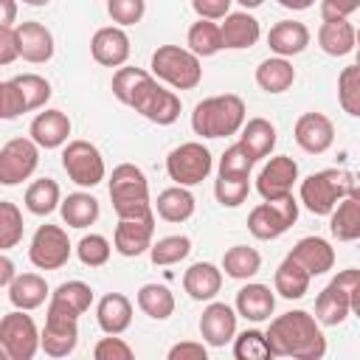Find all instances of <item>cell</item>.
Wrapping results in <instances>:
<instances>
[{
	"mask_svg": "<svg viewBox=\"0 0 360 360\" xmlns=\"http://www.w3.org/2000/svg\"><path fill=\"white\" fill-rule=\"evenodd\" d=\"M329 231L338 242H354L360 239V200L343 197L335 211L329 214Z\"/></svg>",
	"mask_w": 360,
	"mask_h": 360,
	"instance_id": "obj_35",
	"label": "cell"
},
{
	"mask_svg": "<svg viewBox=\"0 0 360 360\" xmlns=\"http://www.w3.org/2000/svg\"><path fill=\"white\" fill-rule=\"evenodd\" d=\"M17 278V273H14V262L6 256V250H3V256H0V287H11V281Z\"/></svg>",
	"mask_w": 360,
	"mask_h": 360,
	"instance_id": "obj_57",
	"label": "cell"
},
{
	"mask_svg": "<svg viewBox=\"0 0 360 360\" xmlns=\"http://www.w3.org/2000/svg\"><path fill=\"white\" fill-rule=\"evenodd\" d=\"M292 82H295V68L287 56H270V59L259 62V68H256V84L270 96L290 90Z\"/></svg>",
	"mask_w": 360,
	"mask_h": 360,
	"instance_id": "obj_32",
	"label": "cell"
},
{
	"mask_svg": "<svg viewBox=\"0 0 360 360\" xmlns=\"http://www.w3.org/2000/svg\"><path fill=\"white\" fill-rule=\"evenodd\" d=\"M183 290L194 301H214L222 290V270L211 262H194L183 273Z\"/></svg>",
	"mask_w": 360,
	"mask_h": 360,
	"instance_id": "obj_28",
	"label": "cell"
},
{
	"mask_svg": "<svg viewBox=\"0 0 360 360\" xmlns=\"http://www.w3.org/2000/svg\"><path fill=\"white\" fill-rule=\"evenodd\" d=\"M22 3H25V6H48L51 0H22Z\"/></svg>",
	"mask_w": 360,
	"mask_h": 360,
	"instance_id": "obj_63",
	"label": "cell"
},
{
	"mask_svg": "<svg viewBox=\"0 0 360 360\" xmlns=\"http://www.w3.org/2000/svg\"><path fill=\"white\" fill-rule=\"evenodd\" d=\"M338 101L346 115L360 118V65H349L338 76Z\"/></svg>",
	"mask_w": 360,
	"mask_h": 360,
	"instance_id": "obj_43",
	"label": "cell"
},
{
	"mask_svg": "<svg viewBox=\"0 0 360 360\" xmlns=\"http://www.w3.org/2000/svg\"><path fill=\"white\" fill-rule=\"evenodd\" d=\"M354 53H357V62H354V65H360V28H357V45H354Z\"/></svg>",
	"mask_w": 360,
	"mask_h": 360,
	"instance_id": "obj_64",
	"label": "cell"
},
{
	"mask_svg": "<svg viewBox=\"0 0 360 360\" xmlns=\"http://www.w3.org/2000/svg\"><path fill=\"white\" fill-rule=\"evenodd\" d=\"M222 270H225V276H231L236 281H248L262 270V256H259L256 248L233 245L222 256Z\"/></svg>",
	"mask_w": 360,
	"mask_h": 360,
	"instance_id": "obj_37",
	"label": "cell"
},
{
	"mask_svg": "<svg viewBox=\"0 0 360 360\" xmlns=\"http://www.w3.org/2000/svg\"><path fill=\"white\" fill-rule=\"evenodd\" d=\"M248 121L245 101L236 93L208 96L191 112V129L200 138H228L236 135Z\"/></svg>",
	"mask_w": 360,
	"mask_h": 360,
	"instance_id": "obj_2",
	"label": "cell"
},
{
	"mask_svg": "<svg viewBox=\"0 0 360 360\" xmlns=\"http://www.w3.org/2000/svg\"><path fill=\"white\" fill-rule=\"evenodd\" d=\"M107 14L121 28L124 25H135L146 14V0H107Z\"/></svg>",
	"mask_w": 360,
	"mask_h": 360,
	"instance_id": "obj_51",
	"label": "cell"
},
{
	"mask_svg": "<svg viewBox=\"0 0 360 360\" xmlns=\"http://www.w3.org/2000/svg\"><path fill=\"white\" fill-rule=\"evenodd\" d=\"M309 281H312V276L287 253V259L276 267L273 290H276L281 298H287V301H298V298H304V295L309 292Z\"/></svg>",
	"mask_w": 360,
	"mask_h": 360,
	"instance_id": "obj_31",
	"label": "cell"
},
{
	"mask_svg": "<svg viewBox=\"0 0 360 360\" xmlns=\"http://www.w3.org/2000/svg\"><path fill=\"white\" fill-rule=\"evenodd\" d=\"M191 253V239L186 233H172L163 236L158 242H152L149 248V259L155 267H169V264H180L186 256Z\"/></svg>",
	"mask_w": 360,
	"mask_h": 360,
	"instance_id": "obj_42",
	"label": "cell"
},
{
	"mask_svg": "<svg viewBox=\"0 0 360 360\" xmlns=\"http://www.w3.org/2000/svg\"><path fill=\"white\" fill-rule=\"evenodd\" d=\"M349 197H354V200H360V172H357V174H352V186H349Z\"/></svg>",
	"mask_w": 360,
	"mask_h": 360,
	"instance_id": "obj_61",
	"label": "cell"
},
{
	"mask_svg": "<svg viewBox=\"0 0 360 360\" xmlns=\"http://www.w3.org/2000/svg\"><path fill=\"white\" fill-rule=\"evenodd\" d=\"M186 45L200 59L214 56V53H219L225 48L222 45V28L217 25V20H197V22H191V28L186 34Z\"/></svg>",
	"mask_w": 360,
	"mask_h": 360,
	"instance_id": "obj_38",
	"label": "cell"
},
{
	"mask_svg": "<svg viewBox=\"0 0 360 360\" xmlns=\"http://www.w3.org/2000/svg\"><path fill=\"white\" fill-rule=\"evenodd\" d=\"M14 82L22 90L28 110H42L51 101V96H53L51 82L45 76H39V73H20V76H14Z\"/></svg>",
	"mask_w": 360,
	"mask_h": 360,
	"instance_id": "obj_47",
	"label": "cell"
},
{
	"mask_svg": "<svg viewBox=\"0 0 360 360\" xmlns=\"http://www.w3.org/2000/svg\"><path fill=\"white\" fill-rule=\"evenodd\" d=\"M253 163H256V158L236 141L233 146H228L225 152H222V158H219V174H250V169H253Z\"/></svg>",
	"mask_w": 360,
	"mask_h": 360,
	"instance_id": "obj_49",
	"label": "cell"
},
{
	"mask_svg": "<svg viewBox=\"0 0 360 360\" xmlns=\"http://www.w3.org/2000/svg\"><path fill=\"white\" fill-rule=\"evenodd\" d=\"M62 169L82 188L98 186L104 180V174H107L104 158H101L98 146H93L90 141H82V138L65 143V149H62Z\"/></svg>",
	"mask_w": 360,
	"mask_h": 360,
	"instance_id": "obj_9",
	"label": "cell"
},
{
	"mask_svg": "<svg viewBox=\"0 0 360 360\" xmlns=\"http://www.w3.org/2000/svg\"><path fill=\"white\" fill-rule=\"evenodd\" d=\"M59 211H62V219H65L68 228H79V231H82V228H90V225L98 219L101 205H98V200H96L93 194H87V191H73V194H68V197L62 200Z\"/></svg>",
	"mask_w": 360,
	"mask_h": 360,
	"instance_id": "obj_33",
	"label": "cell"
},
{
	"mask_svg": "<svg viewBox=\"0 0 360 360\" xmlns=\"http://www.w3.org/2000/svg\"><path fill=\"white\" fill-rule=\"evenodd\" d=\"M360 8V0H321V17H349Z\"/></svg>",
	"mask_w": 360,
	"mask_h": 360,
	"instance_id": "obj_56",
	"label": "cell"
},
{
	"mask_svg": "<svg viewBox=\"0 0 360 360\" xmlns=\"http://www.w3.org/2000/svg\"><path fill=\"white\" fill-rule=\"evenodd\" d=\"M276 309V295L267 284H259V281H248L245 287H239L236 292V312L245 318V321H270Z\"/></svg>",
	"mask_w": 360,
	"mask_h": 360,
	"instance_id": "obj_25",
	"label": "cell"
},
{
	"mask_svg": "<svg viewBox=\"0 0 360 360\" xmlns=\"http://www.w3.org/2000/svg\"><path fill=\"white\" fill-rule=\"evenodd\" d=\"M93 357H96V360H132L135 352H132V346H129L124 338L107 335V338H101V340L93 346Z\"/></svg>",
	"mask_w": 360,
	"mask_h": 360,
	"instance_id": "obj_52",
	"label": "cell"
},
{
	"mask_svg": "<svg viewBox=\"0 0 360 360\" xmlns=\"http://www.w3.org/2000/svg\"><path fill=\"white\" fill-rule=\"evenodd\" d=\"M129 51V34L121 25H104L90 39V56L104 68H124Z\"/></svg>",
	"mask_w": 360,
	"mask_h": 360,
	"instance_id": "obj_16",
	"label": "cell"
},
{
	"mask_svg": "<svg viewBox=\"0 0 360 360\" xmlns=\"http://www.w3.org/2000/svg\"><path fill=\"white\" fill-rule=\"evenodd\" d=\"M129 107H132L138 115H143L146 121L158 124V127L174 124V121L180 118V110H183L180 98H177L172 90H166L155 76H149V79L141 84V90L135 93V98H132Z\"/></svg>",
	"mask_w": 360,
	"mask_h": 360,
	"instance_id": "obj_10",
	"label": "cell"
},
{
	"mask_svg": "<svg viewBox=\"0 0 360 360\" xmlns=\"http://www.w3.org/2000/svg\"><path fill=\"white\" fill-rule=\"evenodd\" d=\"M194 208H197L194 194L188 191V186H177V183L172 188H163L155 200V211L166 222H186V219H191Z\"/></svg>",
	"mask_w": 360,
	"mask_h": 360,
	"instance_id": "obj_30",
	"label": "cell"
},
{
	"mask_svg": "<svg viewBox=\"0 0 360 360\" xmlns=\"http://www.w3.org/2000/svg\"><path fill=\"white\" fill-rule=\"evenodd\" d=\"M39 143L28 138H11L0 149V183L3 186H17L28 180L37 166H39Z\"/></svg>",
	"mask_w": 360,
	"mask_h": 360,
	"instance_id": "obj_13",
	"label": "cell"
},
{
	"mask_svg": "<svg viewBox=\"0 0 360 360\" xmlns=\"http://www.w3.org/2000/svg\"><path fill=\"white\" fill-rule=\"evenodd\" d=\"M17 42H20V56L31 65H45L51 62L56 45H53V34L37 22V20H28V22H20L17 25Z\"/></svg>",
	"mask_w": 360,
	"mask_h": 360,
	"instance_id": "obj_19",
	"label": "cell"
},
{
	"mask_svg": "<svg viewBox=\"0 0 360 360\" xmlns=\"http://www.w3.org/2000/svg\"><path fill=\"white\" fill-rule=\"evenodd\" d=\"M298 219V200L292 194L287 197H278V200H264L259 202L250 214H248V231L262 239V242H270V239H278L281 233H287Z\"/></svg>",
	"mask_w": 360,
	"mask_h": 360,
	"instance_id": "obj_7",
	"label": "cell"
},
{
	"mask_svg": "<svg viewBox=\"0 0 360 360\" xmlns=\"http://www.w3.org/2000/svg\"><path fill=\"white\" fill-rule=\"evenodd\" d=\"M112 248H115V245H110L107 236H101V233H87V236L79 239L76 256H79V262H82L84 267H104V264L110 262Z\"/></svg>",
	"mask_w": 360,
	"mask_h": 360,
	"instance_id": "obj_46",
	"label": "cell"
},
{
	"mask_svg": "<svg viewBox=\"0 0 360 360\" xmlns=\"http://www.w3.org/2000/svg\"><path fill=\"white\" fill-rule=\"evenodd\" d=\"M79 343V315L48 301L42 326V352L48 357H68Z\"/></svg>",
	"mask_w": 360,
	"mask_h": 360,
	"instance_id": "obj_11",
	"label": "cell"
},
{
	"mask_svg": "<svg viewBox=\"0 0 360 360\" xmlns=\"http://www.w3.org/2000/svg\"><path fill=\"white\" fill-rule=\"evenodd\" d=\"M152 236H155V214L141 219H118L112 231V245L121 256L135 259L152 248Z\"/></svg>",
	"mask_w": 360,
	"mask_h": 360,
	"instance_id": "obj_18",
	"label": "cell"
},
{
	"mask_svg": "<svg viewBox=\"0 0 360 360\" xmlns=\"http://www.w3.org/2000/svg\"><path fill=\"white\" fill-rule=\"evenodd\" d=\"M152 76L174 90H194L202 82V65L200 56L191 48L180 45H160L152 53Z\"/></svg>",
	"mask_w": 360,
	"mask_h": 360,
	"instance_id": "obj_4",
	"label": "cell"
},
{
	"mask_svg": "<svg viewBox=\"0 0 360 360\" xmlns=\"http://www.w3.org/2000/svg\"><path fill=\"white\" fill-rule=\"evenodd\" d=\"M295 183H298V163L287 155H276L262 166L256 177V191L262 194V200H278L292 194Z\"/></svg>",
	"mask_w": 360,
	"mask_h": 360,
	"instance_id": "obj_14",
	"label": "cell"
},
{
	"mask_svg": "<svg viewBox=\"0 0 360 360\" xmlns=\"http://www.w3.org/2000/svg\"><path fill=\"white\" fill-rule=\"evenodd\" d=\"M318 45L329 56H346L357 45V28L349 22V17H323L318 28Z\"/></svg>",
	"mask_w": 360,
	"mask_h": 360,
	"instance_id": "obj_22",
	"label": "cell"
},
{
	"mask_svg": "<svg viewBox=\"0 0 360 360\" xmlns=\"http://www.w3.org/2000/svg\"><path fill=\"white\" fill-rule=\"evenodd\" d=\"M73 245L62 225H39L28 245V259L39 270H59L68 264Z\"/></svg>",
	"mask_w": 360,
	"mask_h": 360,
	"instance_id": "obj_12",
	"label": "cell"
},
{
	"mask_svg": "<svg viewBox=\"0 0 360 360\" xmlns=\"http://www.w3.org/2000/svg\"><path fill=\"white\" fill-rule=\"evenodd\" d=\"M264 335L273 357L321 360L326 354V338L321 332V321L307 309H290L284 315H276Z\"/></svg>",
	"mask_w": 360,
	"mask_h": 360,
	"instance_id": "obj_1",
	"label": "cell"
},
{
	"mask_svg": "<svg viewBox=\"0 0 360 360\" xmlns=\"http://www.w3.org/2000/svg\"><path fill=\"white\" fill-rule=\"evenodd\" d=\"M250 194V174H219L214 180V197L222 208H239Z\"/></svg>",
	"mask_w": 360,
	"mask_h": 360,
	"instance_id": "obj_41",
	"label": "cell"
},
{
	"mask_svg": "<svg viewBox=\"0 0 360 360\" xmlns=\"http://www.w3.org/2000/svg\"><path fill=\"white\" fill-rule=\"evenodd\" d=\"M22 239V214L11 200H0V250H11Z\"/></svg>",
	"mask_w": 360,
	"mask_h": 360,
	"instance_id": "obj_48",
	"label": "cell"
},
{
	"mask_svg": "<svg viewBox=\"0 0 360 360\" xmlns=\"http://www.w3.org/2000/svg\"><path fill=\"white\" fill-rule=\"evenodd\" d=\"M138 309L152 321H166L174 315V295L166 284H143L138 290Z\"/></svg>",
	"mask_w": 360,
	"mask_h": 360,
	"instance_id": "obj_39",
	"label": "cell"
},
{
	"mask_svg": "<svg viewBox=\"0 0 360 360\" xmlns=\"http://www.w3.org/2000/svg\"><path fill=\"white\" fill-rule=\"evenodd\" d=\"M292 138L295 143L307 152V155H323L332 143H335V124L329 121V115L323 112H304L295 127H292Z\"/></svg>",
	"mask_w": 360,
	"mask_h": 360,
	"instance_id": "obj_15",
	"label": "cell"
},
{
	"mask_svg": "<svg viewBox=\"0 0 360 360\" xmlns=\"http://www.w3.org/2000/svg\"><path fill=\"white\" fill-rule=\"evenodd\" d=\"M28 135L42 146V149H59L68 143L70 135V118L62 110H45L37 112V118L28 127Z\"/></svg>",
	"mask_w": 360,
	"mask_h": 360,
	"instance_id": "obj_24",
	"label": "cell"
},
{
	"mask_svg": "<svg viewBox=\"0 0 360 360\" xmlns=\"http://www.w3.org/2000/svg\"><path fill=\"white\" fill-rule=\"evenodd\" d=\"M25 208L37 217H48L53 214L59 205H62V191H59V183L51 180V177H39L34 180L28 188H25V197H22Z\"/></svg>",
	"mask_w": 360,
	"mask_h": 360,
	"instance_id": "obj_36",
	"label": "cell"
},
{
	"mask_svg": "<svg viewBox=\"0 0 360 360\" xmlns=\"http://www.w3.org/2000/svg\"><path fill=\"white\" fill-rule=\"evenodd\" d=\"M20 56V42H17V28L14 25H0V65H11Z\"/></svg>",
	"mask_w": 360,
	"mask_h": 360,
	"instance_id": "obj_54",
	"label": "cell"
},
{
	"mask_svg": "<svg viewBox=\"0 0 360 360\" xmlns=\"http://www.w3.org/2000/svg\"><path fill=\"white\" fill-rule=\"evenodd\" d=\"M349 312H352V292L338 278H332L315 298V318L321 321V326H338L349 318Z\"/></svg>",
	"mask_w": 360,
	"mask_h": 360,
	"instance_id": "obj_21",
	"label": "cell"
},
{
	"mask_svg": "<svg viewBox=\"0 0 360 360\" xmlns=\"http://www.w3.org/2000/svg\"><path fill=\"white\" fill-rule=\"evenodd\" d=\"M110 200L118 219H141L155 214L149 200V180L135 163H118L110 174Z\"/></svg>",
	"mask_w": 360,
	"mask_h": 360,
	"instance_id": "obj_3",
	"label": "cell"
},
{
	"mask_svg": "<svg viewBox=\"0 0 360 360\" xmlns=\"http://www.w3.org/2000/svg\"><path fill=\"white\" fill-rule=\"evenodd\" d=\"M233 3H239V6L245 8V11H250V8H259V6L264 3V0H233Z\"/></svg>",
	"mask_w": 360,
	"mask_h": 360,
	"instance_id": "obj_62",
	"label": "cell"
},
{
	"mask_svg": "<svg viewBox=\"0 0 360 360\" xmlns=\"http://www.w3.org/2000/svg\"><path fill=\"white\" fill-rule=\"evenodd\" d=\"M233 0H191V8L200 20H225L231 14Z\"/></svg>",
	"mask_w": 360,
	"mask_h": 360,
	"instance_id": "obj_53",
	"label": "cell"
},
{
	"mask_svg": "<svg viewBox=\"0 0 360 360\" xmlns=\"http://www.w3.org/2000/svg\"><path fill=\"white\" fill-rule=\"evenodd\" d=\"M0 8H3L0 25H14V20H17V3L14 0H0Z\"/></svg>",
	"mask_w": 360,
	"mask_h": 360,
	"instance_id": "obj_58",
	"label": "cell"
},
{
	"mask_svg": "<svg viewBox=\"0 0 360 360\" xmlns=\"http://www.w3.org/2000/svg\"><path fill=\"white\" fill-rule=\"evenodd\" d=\"M152 73L149 70H143V68H118L115 73H112V96L121 101V104H132V98H135V93L141 90V84L149 79Z\"/></svg>",
	"mask_w": 360,
	"mask_h": 360,
	"instance_id": "obj_45",
	"label": "cell"
},
{
	"mask_svg": "<svg viewBox=\"0 0 360 360\" xmlns=\"http://www.w3.org/2000/svg\"><path fill=\"white\" fill-rule=\"evenodd\" d=\"M290 256L315 278V276H323L335 267V248L323 239V236H304L292 245Z\"/></svg>",
	"mask_w": 360,
	"mask_h": 360,
	"instance_id": "obj_20",
	"label": "cell"
},
{
	"mask_svg": "<svg viewBox=\"0 0 360 360\" xmlns=\"http://www.w3.org/2000/svg\"><path fill=\"white\" fill-rule=\"evenodd\" d=\"M169 360H205L208 357V349L197 340H183V343H174L166 354Z\"/></svg>",
	"mask_w": 360,
	"mask_h": 360,
	"instance_id": "obj_55",
	"label": "cell"
},
{
	"mask_svg": "<svg viewBox=\"0 0 360 360\" xmlns=\"http://www.w3.org/2000/svg\"><path fill=\"white\" fill-rule=\"evenodd\" d=\"M239 143L256 158H267L276 149V127L267 118H250L245 121V127L239 129Z\"/></svg>",
	"mask_w": 360,
	"mask_h": 360,
	"instance_id": "obj_34",
	"label": "cell"
},
{
	"mask_svg": "<svg viewBox=\"0 0 360 360\" xmlns=\"http://www.w3.org/2000/svg\"><path fill=\"white\" fill-rule=\"evenodd\" d=\"M233 357L236 360H270L273 352H270V343H267V335L259 332V329H245L233 338Z\"/></svg>",
	"mask_w": 360,
	"mask_h": 360,
	"instance_id": "obj_44",
	"label": "cell"
},
{
	"mask_svg": "<svg viewBox=\"0 0 360 360\" xmlns=\"http://www.w3.org/2000/svg\"><path fill=\"white\" fill-rule=\"evenodd\" d=\"M222 45L231 48V51H245V48H253L262 37V25L253 14L248 11H231L225 20H222Z\"/></svg>",
	"mask_w": 360,
	"mask_h": 360,
	"instance_id": "obj_27",
	"label": "cell"
},
{
	"mask_svg": "<svg viewBox=\"0 0 360 360\" xmlns=\"http://www.w3.org/2000/svg\"><path fill=\"white\" fill-rule=\"evenodd\" d=\"M96 321L104 335H121L132 323V301L124 292H107L96 304Z\"/></svg>",
	"mask_w": 360,
	"mask_h": 360,
	"instance_id": "obj_26",
	"label": "cell"
},
{
	"mask_svg": "<svg viewBox=\"0 0 360 360\" xmlns=\"http://www.w3.org/2000/svg\"><path fill=\"white\" fill-rule=\"evenodd\" d=\"M37 349H42V332L25 309L6 312L0 321V352L6 360H34Z\"/></svg>",
	"mask_w": 360,
	"mask_h": 360,
	"instance_id": "obj_6",
	"label": "cell"
},
{
	"mask_svg": "<svg viewBox=\"0 0 360 360\" xmlns=\"http://www.w3.org/2000/svg\"><path fill=\"white\" fill-rule=\"evenodd\" d=\"M236 318L239 312L222 301H208V307L200 315V335L208 346H225L236 338Z\"/></svg>",
	"mask_w": 360,
	"mask_h": 360,
	"instance_id": "obj_17",
	"label": "cell"
},
{
	"mask_svg": "<svg viewBox=\"0 0 360 360\" xmlns=\"http://www.w3.org/2000/svg\"><path fill=\"white\" fill-rule=\"evenodd\" d=\"M349 186H352V172L321 169V172H312L309 177L301 180L298 197H301L304 208L312 211L315 217H329L335 211V205L343 197H349Z\"/></svg>",
	"mask_w": 360,
	"mask_h": 360,
	"instance_id": "obj_5",
	"label": "cell"
},
{
	"mask_svg": "<svg viewBox=\"0 0 360 360\" xmlns=\"http://www.w3.org/2000/svg\"><path fill=\"white\" fill-rule=\"evenodd\" d=\"M281 8H290V11H307L315 6V0H276Z\"/></svg>",
	"mask_w": 360,
	"mask_h": 360,
	"instance_id": "obj_59",
	"label": "cell"
},
{
	"mask_svg": "<svg viewBox=\"0 0 360 360\" xmlns=\"http://www.w3.org/2000/svg\"><path fill=\"white\" fill-rule=\"evenodd\" d=\"M352 312L360 318V281L352 287Z\"/></svg>",
	"mask_w": 360,
	"mask_h": 360,
	"instance_id": "obj_60",
	"label": "cell"
},
{
	"mask_svg": "<svg viewBox=\"0 0 360 360\" xmlns=\"http://www.w3.org/2000/svg\"><path fill=\"white\" fill-rule=\"evenodd\" d=\"M22 112H28V104H25L22 90L17 87L14 79H6V82L0 84V118L11 121V118H17V115H22Z\"/></svg>",
	"mask_w": 360,
	"mask_h": 360,
	"instance_id": "obj_50",
	"label": "cell"
},
{
	"mask_svg": "<svg viewBox=\"0 0 360 360\" xmlns=\"http://www.w3.org/2000/svg\"><path fill=\"white\" fill-rule=\"evenodd\" d=\"M48 295H51L48 281H45L39 273H20V276L11 281V287H8V301H11V307H14V309H25V312L42 307Z\"/></svg>",
	"mask_w": 360,
	"mask_h": 360,
	"instance_id": "obj_29",
	"label": "cell"
},
{
	"mask_svg": "<svg viewBox=\"0 0 360 360\" xmlns=\"http://www.w3.org/2000/svg\"><path fill=\"white\" fill-rule=\"evenodd\" d=\"M51 301L70 309L73 315H84L93 304V287L79 281V278H70V281H62L53 292H51Z\"/></svg>",
	"mask_w": 360,
	"mask_h": 360,
	"instance_id": "obj_40",
	"label": "cell"
},
{
	"mask_svg": "<svg viewBox=\"0 0 360 360\" xmlns=\"http://www.w3.org/2000/svg\"><path fill=\"white\" fill-rule=\"evenodd\" d=\"M211 169H214V158L200 141H186L166 155V174L177 186L191 188V186L202 183L211 174Z\"/></svg>",
	"mask_w": 360,
	"mask_h": 360,
	"instance_id": "obj_8",
	"label": "cell"
},
{
	"mask_svg": "<svg viewBox=\"0 0 360 360\" xmlns=\"http://www.w3.org/2000/svg\"><path fill=\"white\" fill-rule=\"evenodd\" d=\"M267 45L276 56H298L307 51L309 45V28L298 20H278L270 31H267Z\"/></svg>",
	"mask_w": 360,
	"mask_h": 360,
	"instance_id": "obj_23",
	"label": "cell"
}]
</instances>
